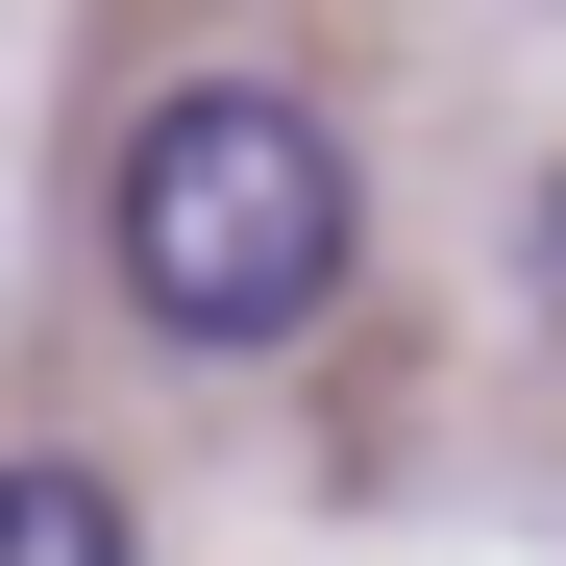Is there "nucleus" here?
<instances>
[{
  "label": "nucleus",
  "instance_id": "nucleus-1",
  "mask_svg": "<svg viewBox=\"0 0 566 566\" xmlns=\"http://www.w3.org/2000/svg\"><path fill=\"white\" fill-rule=\"evenodd\" d=\"M369 247V172L321 99H271V74H198V99L124 124V296L172 345H296Z\"/></svg>",
  "mask_w": 566,
  "mask_h": 566
},
{
  "label": "nucleus",
  "instance_id": "nucleus-2",
  "mask_svg": "<svg viewBox=\"0 0 566 566\" xmlns=\"http://www.w3.org/2000/svg\"><path fill=\"white\" fill-rule=\"evenodd\" d=\"M0 566H148L99 468H0Z\"/></svg>",
  "mask_w": 566,
  "mask_h": 566
}]
</instances>
